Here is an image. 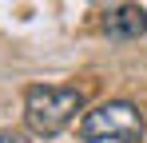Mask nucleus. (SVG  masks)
<instances>
[{
    "label": "nucleus",
    "mask_w": 147,
    "mask_h": 143,
    "mask_svg": "<svg viewBox=\"0 0 147 143\" xmlns=\"http://www.w3.org/2000/svg\"><path fill=\"white\" fill-rule=\"evenodd\" d=\"M103 28L111 40H139L147 32V8L143 4H119L115 12H107Z\"/></svg>",
    "instance_id": "3"
},
{
    "label": "nucleus",
    "mask_w": 147,
    "mask_h": 143,
    "mask_svg": "<svg viewBox=\"0 0 147 143\" xmlns=\"http://www.w3.org/2000/svg\"><path fill=\"white\" fill-rule=\"evenodd\" d=\"M84 107V95L76 88H52V84H36L24 92V123L32 135H60L68 123L76 119V111Z\"/></svg>",
    "instance_id": "1"
},
{
    "label": "nucleus",
    "mask_w": 147,
    "mask_h": 143,
    "mask_svg": "<svg viewBox=\"0 0 147 143\" xmlns=\"http://www.w3.org/2000/svg\"><path fill=\"white\" fill-rule=\"evenodd\" d=\"M0 143H32V139L20 135V131H0Z\"/></svg>",
    "instance_id": "4"
},
{
    "label": "nucleus",
    "mask_w": 147,
    "mask_h": 143,
    "mask_svg": "<svg viewBox=\"0 0 147 143\" xmlns=\"http://www.w3.org/2000/svg\"><path fill=\"white\" fill-rule=\"evenodd\" d=\"M80 139L84 143H139L143 139V115L127 99H107L80 119Z\"/></svg>",
    "instance_id": "2"
}]
</instances>
